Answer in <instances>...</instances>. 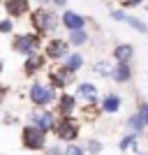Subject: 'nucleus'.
Segmentation results:
<instances>
[{"instance_id": "5701e85b", "label": "nucleus", "mask_w": 148, "mask_h": 155, "mask_svg": "<svg viewBox=\"0 0 148 155\" xmlns=\"http://www.w3.org/2000/svg\"><path fill=\"white\" fill-rule=\"evenodd\" d=\"M95 72H100V74H104V77H109V74H111V67H107V63H97L95 65Z\"/></svg>"}, {"instance_id": "473e14b6", "label": "nucleus", "mask_w": 148, "mask_h": 155, "mask_svg": "<svg viewBox=\"0 0 148 155\" xmlns=\"http://www.w3.org/2000/svg\"><path fill=\"white\" fill-rule=\"evenodd\" d=\"M146 37H148V30H146Z\"/></svg>"}, {"instance_id": "39448f33", "label": "nucleus", "mask_w": 148, "mask_h": 155, "mask_svg": "<svg viewBox=\"0 0 148 155\" xmlns=\"http://www.w3.org/2000/svg\"><path fill=\"white\" fill-rule=\"evenodd\" d=\"M51 130L56 132V137H58L60 141H74L79 137V127L70 116H65V118H60L58 123H53Z\"/></svg>"}, {"instance_id": "4468645a", "label": "nucleus", "mask_w": 148, "mask_h": 155, "mask_svg": "<svg viewBox=\"0 0 148 155\" xmlns=\"http://www.w3.org/2000/svg\"><path fill=\"white\" fill-rule=\"evenodd\" d=\"M77 95H79V97H86V100H88V102H93V104L97 102V88H95L93 84H88V81H84V84L77 86Z\"/></svg>"}, {"instance_id": "f3484780", "label": "nucleus", "mask_w": 148, "mask_h": 155, "mask_svg": "<svg viewBox=\"0 0 148 155\" xmlns=\"http://www.w3.org/2000/svg\"><path fill=\"white\" fill-rule=\"evenodd\" d=\"M102 109L107 111V114H116V111L120 109V97H118L116 93H109L102 102Z\"/></svg>"}, {"instance_id": "aec40b11", "label": "nucleus", "mask_w": 148, "mask_h": 155, "mask_svg": "<svg viewBox=\"0 0 148 155\" xmlns=\"http://www.w3.org/2000/svg\"><path fill=\"white\" fill-rule=\"evenodd\" d=\"M118 146H120V150H134V148H136V134H127V137H123Z\"/></svg>"}, {"instance_id": "9b49d317", "label": "nucleus", "mask_w": 148, "mask_h": 155, "mask_svg": "<svg viewBox=\"0 0 148 155\" xmlns=\"http://www.w3.org/2000/svg\"><path fill=\"white\" fill-rule=\"evenodd\" d=\"M30 9L28 0H5V12L9 16H23Z\"/></svg>"}, {"instance_id": "20e7f679", "label": "nucleus", "mask_w": 148, "mask_h": 155, "mask_svg": "<svg viewBox=\"0 0 148 155\" xmlns=\"http://www.w3.org/2000/svg\"><path fill=\"white\" fill-rule=\"evenodd\" d=\"M28 97H30V102L35 104V107H46V104H51L53 100H56V93H53L51 88H46L44 84L35 81V84L30 86V91H28Z\"/></svg>"}, {"instance_id": "f257e3e1", "label": "nucleus", "mask_w": 148, "mask_h": 155, "mask_svg": "<svg viewBox=\"0 0 148 155\" xmlns=\"http://www.w3.org/2000/svg\"><path fill=\"white\" fill-rule=\"evenodd\" d=\"M58 23H60L58 14L51 12V9H35V12H32V28H35V35L53 32L58 28Z\"/></svg>"}, {"instance_id": "7ed1b4c3", "label": "nucleus", "mask_w": 148, "mask_h": 155, "mask_svg": "<svg viewBox=\"0 0 148 155\" xmlns=\"http://www.w3.org/2000/svg\"><path fill=\"white\" fill-rule=\"evenodd\" d=\"M21 141L28 150H42L46 146V132L37 130L35 125H26L21 130Z\"/></svg>"}, {"instance_id": "72a5a7b5", "label": "nucleus", "mask_w": 148, "mask_h": 155, "mask_svg": "<svg viewBox=\"0 0 148 155\" xmlns=\"http://www.w3.org/2000/svg\"><path fill=\"white\" fill-rule=\"evenodd\" d=\"M139 155H146V153H139Z\"/></svg>"}, {"instance_id": "1a4fd4ad", "label": "nucleus", "mask_w": 148, "mask_h": 155, "mask_svg": "<svg viewBox=\"0 0 148 155\" xmlns=\"http://www.w3.org/2000/svg\"><path fill=\"white\" fill-rule=\"evenodd\" d=\"M72 79H74V74L67 72L65 67H58V70L51 72V86H53V88H60V91L72 84Z\"/></svg>"}, {"instance_id": "423d86ee", "label": "nucleus", "mask_w": 148, "mask_h": 155, "mask_svg": "<svg viewBox=\"0 0 148 155\" xmlns=\"http://www.w3.org/2000/svg\"><path fill=\"white\" fill-rule=\"evenodd\" d=\"M67 53H70V44L67 42H63V39H49V44H46V58L60 60Z\"/></svg>"}, {"instance_id": "7c9ffc66", "label": "nucleus", "mask_w": 148, "mask_h": 155, "mask_svg": "<svg viewBox=\"0 0 148 155\" xmlns=\"http://www.w3.org/2000/svg\"><path fill=\"white\" fill-rule=\"evenodd\" d=\"M39 2H42V5H44V2H49V0H39Z\"/></svg>"}, {"instance_id": "2eb2a0df", "label": "nucleus", "mask_w": 148, "mask_h": 155, "mask_svg": "<svg viewBox=\"0 0 148 155\" xmlns=\"http://www.w3.org/2000/svg\"><path fill=\"white\" fill-rule=\"evenodd\" d=\"M74 107H77V100H74V95H67V93H63L58 100V109L60 114H65V116H70L72 111H74Z\"/></svg>"}, {"instance_id": "f03ea898", "label": "nucleus", "mask_w": 148, "mask_h": 155, "mask_svg": "<svg viewBox=\"0 0 148 155\" xmlns=\"http://www.w3.org/2000/svg\"><path fill=\"white\" fill-rule=\"evenodd\" d=\"M42 46V39L39 35L35 32H26V35H16L12 42V49L21 56H32V53H37V49Z\"/></svg>"}, {"instance_id": "cd10ccee", "label": "nucleus", "mask_w": 148, "mask_h": 155, "mask_svg": "<svg viewBox=\"0 0 148 155\" xmlns=\"http://www.w3.org/2000/svg\"><path fill=\"white\" fill-rule=\"evenodd\" d=\"M5 95H7V88H5V86H0V104L5 102Z\"/></svg>"}, {"instance_id": "412c9836", "label": "nucleus", "mask_w": 148, "mask_h": 155, "mask_svg": "<svg viewBox=\"0 0 148 155\" xmlns=\"http://www.w3.org/2000/svg\"><path fill=\"white\" fill-rule=\"evenodd\" d=\"M127 127L132 130V132H141L143 130V123H141V118H139V114H132V116L127 118Z\"/></svg>"}, {"instance_id": "393cba45", "label": "nucleus", "mask_w": 148, "mask_h": 155, "mask_svg": "<svg viewBox=\"0 0 148 155\" xmlns=\"http://www.w3.org/2000/svg\"><path fill=\"white\" fill-rule=\"evenodd\" d=\"M0 32H12V21H9V19L0 21Z\"/></svg>"}, {"instance_id": "bb28decb", "label": "nucleus", "mask_w": 148, "mask_h": 155, "mask_svg": "<svg viewBox=\"0 0 148 155\" xmlns=\"http://www.w3.org/2000/svg\"><path fill=\"white\" fill-rule=\"evenodd\" d=\"M139 2H143V0H123L125 7H134V5H139Z\"/></svg>"}, {"instance_id": "6e6552de", "label": "nucleus", "mask_w": 148, "mask_h": 155, "mask_svg": "<svg viewBox=\"0 0 148 155\" xmlns=\"http://www.w3.org/2000/svg\"><path fill=\"white\" fill-rule=\"evenodd\" d=\"M30 120H32V125H35L37 130L49 132V130L53 127V123H56V116H53L51 111H39V114H32Z\"/></svg>"}, {"instance_id": "a211bd4d", "label": "nucleus", "mask_w": 148, "mask_h": 155, "mask_svg": "<svg viewBox=\"0 0 148 155\" xmlns=\"http://www.w3.org/2000/svg\"><path fill=\"white\" fill-rule=\"evenodd\" d=\"M86 42H88V32H86V28H84V30H72L70 32V42H67V44L81 46V44H86Z\"/></svg>"}, {"instance_id": "ddd939ff", "label": "nucleus", "mask_w": 148, "mask_h": 155, "mask_svg": "<svg viewBox=\"0 0 148 155\" xmlns=\"http://www.w3.org/2000/svg\"><path fill=\"white\" fill-rule=\"evenodd\" d=\"M44 67V56H39V53H32V56H28L26 58V67H23V72H26L28 77H32L37 70H42Z\"/></svg>"}, {"instance_id": "c85d7f7f", "label": "nucleus", "mask_w": 148, "mask_h": 155, "mask_svg": "<svg viewBox=\"0 0 148 155\" xmlns=\"http://www.w3.org/2000/svg\"><path fill=\"white\" fill-rule=\"evenodd\" d=\"M53 2H56V7H65L67 5V0H53Z\"/></svg>"}, {"instance_id": "a878e982", "label": "nucleus", "mask_w": 148, "mask_h": 155, "mask_svg": "<svg viewBox=\"0 0 148 155\" xmlns=\"http://www.w3.org/2000/svg\"><path fill=\"white\" fill-rule=\"evenodd\" d=\"M88 150H90L93 155H97L100 150H102V143H100V141H90V143H88Z\"/></svg>"}, {"instance_id": "0eeeda50", "label": "nucleus", "mask_w": 148, "mask_h": 155, "mask_svg": "<svg viewBox=\"0 0 148 155\" xmlns=\"http://www.w3.org/2000/svg\"><path fill=\"white\" fill-rule=\"evenodd\" d=\"M63 26L67 28V30H84L86 28V19L81 16V14H77V12H72V9H65V14H63Z\"/></svg>"}, {"instance_id": "6ab92c4d", "label": "nucleus", "mask_w": 148, "mask_h": 155, "mask_svg": "<svg viewBox=\"0 0 148 155\" xmlns=\"http://www.w3.org/2000/svg\"><path fill=\"white\" fill-rule=\"evenodd\" d=\"M123 23H127V26L134 28L136 32H146V30H148V26L143 23L141 19H134V16H130V14H125V16H123Z\"/></svg>"}, {"instance_id": "c756f323", "label": "nucleus", "mask_w": 148, "mask_h": 155, "mask_svg": "<svg viewBox=\"0 0 148 155\" xmlns=\"http://www.w3.org/2000/svg\"><path fill=\"white\" fill-rule=\"evenodd\" d=\"M2 65H5V63H2V60H0V72H2Z\"/></svg>"}, {"instance_id": "f8f14e48", "label": "nucleus", "mask_w": 148, "mask_h": 155, "mask_svg": "<svg viewBox=\"0 0 148 155\" xmlns=\"http://www.w3.org/2000/svg\"><path fill=\"white\" fill-rule=\"evenodd\" d=\"M132 56H134V46L132 44H118L113 49V60L116 63H130Z\"/></svg>"}, {"instance_id": "b1692460", "label": "nucleus", "mask_w": 148, "mask_h": 155, "mask_svg": "<svg viewBox=\"0 0 148 155\" xmlns=\"http://www.w3.org/2000/svg\"><path fill=\"white\" fill-rule=\"evenodd\" d=\"M65 155H84V148H79V146H67V148H65Z\"/></svg>"}, {"instance_id": "9d476101", "label": "nucleus", "mask_w": 148, "mask_h": 155, "mask_svg": "<svg viewBox=\"0 0 148 155\" xmlns=\"http://www.w3.org/2000/svg\"><path fill=\"white\" fill-rule=\"evenodd\" d=\"M109 77L113 79V81H118V84L130 81V79H132V67H130V63H116L113 67H111Z\"/></svg>"}, {"instance_id": "4be33fe9", "label": "nucleus", "mask_w": 148, "mask_h": 155, "mask_svg": "<svg viewBox=\"0 0 148 155\" xmlns=\"http://www.w3.org/2000/svg\"><path fill=\"white\" fill-rule=\"evenodd\" d=\"M139 118H141L143 127H148V102H143L141 107H139Z\"/></svg>"}, {"instance_id": "2f4dec72", "label": "nucleus", "mask_w": 148, "mask_h": 155, "mask_svg": "<svg viewBox=\"0 0 148 155\" xmlns=\"http://www.w3.org/2000/svg\"><path fill=\"white\" fill-rule=\"evenodd\" d=\"M53 155H60V153H58V150H53Z\"/></svg>"}, {"instance_id": "dca6fc26", "label": "nucleus", "mask_w": 148, "mask_h": 155, "mask_svg": "<svg viewBox=\"0 0 148 155\" xmlns=\"http://www.w3.org/2000/svg\"><path fill=\"white\" fill-rule=\"evenodd\" d=\"M65 70L72 72V74H77L81 67H84V58H81V53H70V56H65Z\"/></svg>"}]
</instances>
